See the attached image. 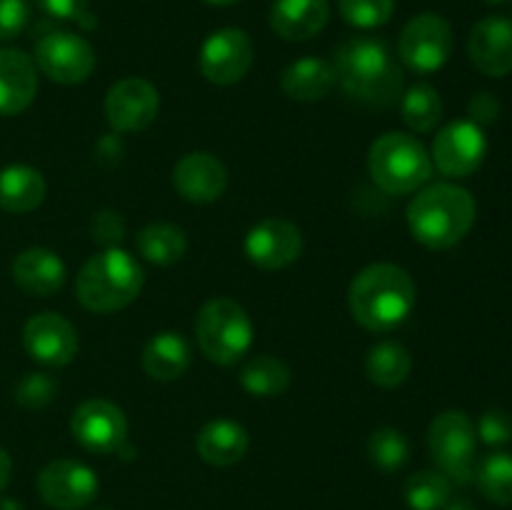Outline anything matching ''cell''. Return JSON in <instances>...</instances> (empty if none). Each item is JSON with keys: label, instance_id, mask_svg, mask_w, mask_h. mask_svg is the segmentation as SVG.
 <instances>
[{"label": "cell", "instance_id": "cell-1", "mask_svg": "<svg viewBox=\"0 0 512 510\" xmlns=\"http://www.w3.org/2000/svg\"><path fill=\"white\" fill-rule=\"evenodd\" d=\"M335 78L350 100L368 108H390L403 98L405 75L388 43L355 35L335 50Z\"/></svg>", "mask_w": 512, "mask_h": 510}, {"label": "cell", "instance_id": "cell-2", "mask_svg": "<svg viewBox=\"0 0 512 510\" xmlns=\"http://www.w3.org/2000/svg\"><path fill=\"white\" fill-rule=\"evenodd\" d=\"M418 288L405 268L373 263L360 270L348 288V308L355 323L370 333H390L413 313Z\"/></svg>", "mask_w": 512, "mask_h": 510}, {"label": "cell", "instance_id": "cell-3", "mask_svg": "<svg viewBox=\"0 0 512 510\" xmlns=\"http://www.w3.org/2000/svg\"><path fill=\"white\" fill-rule=\"evenodd\" d=\"M478 205L470 190L455 183L420 188L408 205V228L420 245L448 250L470 233Z\"/></svg>", "mask_w": 512, "mask_h": 510}, {"label": "cell", "instance_id": "cell-4", "mask_svg": "<svg viewBox=\"0 0 512 510\" xmlns=\"http://www.w3.org/2000/svg\"><path fill=\"white\" fill-rule=\"evenodd\" d=\"M145 273L138 260L120 248H103L85 260L75 278V298L90 313H118L140 295Z\"/></svg>", "mask_w": 512, "mask_h": 510}, {"label": "cell", "instance_id": "cell-5", "mask_svg": "<svg viewBox=\"0 0 512 510\" xmlns=\"http://www.w3.org/2000/svg\"><path fill=\"white\" fill-rule=\"evenodd\" d=\"M368 173L385 195H408L428 183L433 160L415 135L393 130L370 145Z\"/></svg>", "mask_w": 512, "mask_h": 510}, {"label": "cell", "instance_id": "cell-6", "mask_svg": "<svg viewBox=\"0 0 512 510\" xmlns=\"http://www.w3.org/2000/svg\"><path fill=\"white\" fill-rule=\"evenodd\" d=\"M253 320L233 298H210L195 315V343L215 365H235L253 345Z\"/></svg>", "mask_w": 512, "mask_h": 510}, {"label": "cell", "instance_id": "cell-7", "mask_svg": "<svg viewBox=\"0 0 512 510\" xmlns=\"http://www.w3.org/2000/svg\"><path fill=\"white\" fill-rule=\"evenodd\" d=\"M428 450L440 473L455 485L473 483L478 430L465 410H443L428 428Z\"/></svg>", "mask_w": 512, "mask_h": 510}, {"label": "cell", "instance_id": "cell-8", "mask_svg": "<svg viewBox=\"0 0 512 510\" xmlns=\"http://www.w3.org/2000/svg\"><path fill=\"white\" fill-rule=\"evenodd\" d=\"M453 28L438 13H420L405 23L398 38V58L420 75L435 73L453 55Z\"/></svg>", "mask_w": 512, "mask_h": 510}, {"label": "cell", "instance_id": "cell-9", "mask_svg": "<svg viewBox=\"0 0 512 510\" xmlns=\"http://www.w3.org/2000/svg\"><path fill=\"white\" fill-rule=\"evenodd\" d=\"M35 65L53 83L78 85L93 75L95 50L83 35L53 30L35 43Z\"/></svg>", "mask_w": 512, "mask_h": 510}, {"label": "cell", "instance_id": "cell-10", "mask_svg": "<svg viewBox=\"0 0 512 510\" xmlns=\"http://www.w3.org/2000/svg\"><path fill=\"white\" fill-rule=\"evenodd\" d=\"M70 433L88 453L113 455L128 443V418L113 400L90 398L73 410Z\"/></svg>", "mask_w": 512, "mask_h": 510}, {"label": "cell", "instance_id": "cell-11", "mask_svg": "<svg viewBox=\"0 0 512 510\" xmlns=\"http://www.w3.org/2000/svg\"><path fill=\"white\" fill-rule=\"evenodd\" d=\"M253 40L240 28H220L205 38L200 48V73L213 85L240 83L253 68Z\"/></svg>", "mask_w": 512, "mask_h": 510}, {"label": "cell", "instance_id": "cell-12", "mask_svg": "<svg viewBox=\"0 0 512 510\" xmlns=\"http://www.w3.org/2000/svg\"><path fill=\"white\" fill-rule=\"evenodd\" d=\"M488 140L473 120H453L435 135L430 160L445 178H468L483 165Z\"/></svg>", "mask_w": 512, "mask_h": 510}, {"label": "cell", "instance_id": "cell-13", "mask_svg": "<svg viewBox=\"0 0 512 510\" xmlns=\"http://www.w3.org/2000/svg\"><path fill=\"white\" fill-rule=\"evenodd\" d=\"M98 488V475L80 460H53L38 475L40 500L55 510L88 508L98 495Z\"/></svg>", "mask_w": 512, "mask_h": 510}, {"label": "cell", "instance_id": "cell-14", "mask_svg": "<svg viewBox=\"0 0 512 510\" xmlns=\"http://www.w3.org/2000/svg\"><path fill=\"white\" fill-rule=\"evenodd\" d=\"M245 258L260 270H283L303 255V233L293 220L265 218L245 235Z\"/></svg>", "mask_w": 512, "mask_h": 510}, {"label": "cell", "instance_id": "cell-15", "mask_svg": "<svg viewBox=\"0 0 512 510\" xmlns=\"http://www.w3.org/2000/svg\"><path fill=\"white\" fill-rule=\"evenodd\" d=\"M160 110V93L150 80L123 78L105 95V118L115 133L145 130Z\"/></svg>", "mask_w": 512, "mask_h": 510}, {"label": "cell", "instance_id": "cell-16", "mask_svg": "<svg viewBox=\"0 0 512 510\" xmlns=\"http://www.w3.org/2000/svg\"><path fill=\"white\" fill-rule=\"evenodd\" d=\"M23 348L45 368H63L78 355V333L60 313H38L25 323Z\"/></svg>", "mask_w": 512, "mask_h": 510}, {"label": "cell", "instance_id": "cell-17", "mask_svg": "<svg viewBox=\"0 0 512 510\" xmlns=\"http://www.w3.org/2000/svg\"><path fill=\"white\" fill-rule=\"evenodd\" d=\"M173 185L180 198L188 200V203H215V200L223 198L225 188H228V168L213 153L195 150V153L183 155L175 163Z\"/></svg>", "mask_w": 512, "mask_h": 510}, {"label": "cell", "instance_id": "cell-18", "mask_svg": "<svg viewBox=\"0 0 512 510\" xmlns=\"http://www.w3.org/2000/svg\"><path fill=\"white\" fill-rule=\"evenodd\" d=\"M470 63L488 78L512 73V20L488 15L478 20L468 38Z\"/></svg>", "mask_w": 512, "mask_h": 510}, {"label": "cell", "instance_id": "cell-19", "mask_svg": "<svg viewBox=\"0 0 512 510\" xmlns=\"http://www.w3.org/2000/svg\"><path fill=\"white\" fill-rule=\"evenodd\" d=\"M38 95V65L18 48H0V115L10 118L30 108Z\"/></svg>", "mask_w": 512, "mask_h": 510}, {"label": "cell", "instance_id": "cell-20", "mask_svg": "<svg viewBox=\"0 0 512 510\" xmlns=\"http://www.w3.org/2000/svg\"><path fill=\"white\" fill-rule=\"evenodd\" d=\"M13 280L25 295L50 298L65 285V263L48 248H25L13 260Z\"/></svg>", "mask_w": 512, "mask_h": 510}, {"label": "cell", "instance_id": "cell-21", "mask_svg": "<svg viewBox=\"0 0 512 510\" xmlns=\"http://www.w3.org/2000/svg\"><path fill=\"white\" fill-rule=\"evenodd\" d=\"M330 20L328 0H275L270 28L288 43H305L323 33Z\"/></svg>", "mask_w": 512, "mask_h": 510}, {"label": "cell", "instance_id": "cell-22", "mask_svg": "<svg viewBox=\"0 0 512 510\" xmlns=\"http://www.w3.org/2000/svg\"><path fill=\"white\" fill-rule=\"evenodd\" d=\"M250 435L240 423L228 418H215L200 428L195 450L213 468H230L248 455Z\"/></svg>", "mask_w": 512, "mask_h": 510}, {"label": "cell", "instance_id": "cell-23", "mask_svg": "<svg viewBox=\"0 0 512 510\" xmlns=\"http://www.w3.org/2000/svg\"><path fill=\"white\" fill-rule=\"evenodd\" d=\"M338 85L335 68L323 58H300L280 75V88L295 103H318Z\"/></svg>", "mask_w": 512, "mask_h": 510}, {"label": "cell", "instance_id": "cell-24", "mask_svg": "<svg viewBox=\"0 0 512 510\" xmlns=\"http://www.w3.org/2000/svg\"><path fill=\"white\" fill-rule=\"evenodd\" d=\"M143 363L145 375L160 383H173V380L183 378L185 370L190 368V345L175 330H163V333L153 335L143 348Z\"/></svg>", "mask_w": 512, "mask_h": 510}, {"label": "cell", "instance_id": "cell-25", "mask_svg": "<svg viewBox=\"0 0 512 510\" xmlns=\"http://www.w3.org/2000/svg\"><path fill=\"white\" fill-rule=\"evenodd\" d=\"M48 185L40 170L30 165H8L0 170V210L5 213H33L40 208Z\"/></svg>", "mask_w": 512, "mask_h": 510}, {"label": "cell", "instance_id": "cell-26", "mask_svg": "<svg viewBox=\"0 0 512 510\" xmlns=\"http://www.w3.org/2000/svg\"><path fill=\"white\" fill-rule=\"evenodd\" d=\"M410 370H413V355L403 343H395V340L375 343L365 358L368 380L385 390L403 385L410 378Z\"/></svg>", "mask_w": 512, "mask_h": 510}, {"label": "cell", "instance_id": "cell-27", "mask_svg": "<svg viewBox=\"0 0 512 510\" xmlns=\"http://www.w3.org/2000/svg\"><path fill=\"white\" fill-rule=\"evenodd\" d=\"M290 380L293 373L288 363L275 355H255L240 370V385L253 398H280L290 388Z\"/></svg>", "mask_w": 512, "mask_h": 510}, {"label": "cell", "instance_id": "cell-28", "mask_svg": "<svg viewBox=\"0 0 512 510\" xmlns=\"http://www.w3.org/2000/svg\"><path fill=\"white\" fill-rule=\"evenodd\" d=\"M135 245L148 263L165 268V265H175L178 260H183L185 250H188V238H185L183 228L173 223H150L140 230Z\"/></svg>", "mask_w": 512, "mask_h": 510}, {"label": "cell", "instance_id": "cell-29", "mask_svg": "<svg viewBox=\"0 0 512 510\" xmlns=\"http://www.w3.org/2000/svg\"><path fill=\"white\" fill-rule=\"evenodd\" d=\"M445 105L438 90L428 83H418L403 93L400 98V115H403L405 125L415 133H430L435 125L443 120Z\"/></svg>", "mask_w": 512, "mask_h": 510}, {"label": "cell", "instance_id": "cell-30", "mask_svg": "<svg viewBox=\"0 0 512 510\" xmlns=\"http://www.w3.org/2000/svg\"><path fill=\"white\" fill-rule=\"evenodd\" d=\"M473 480L490 503L512 505V453L485 455L475 463Z\"/></svg>", "mask_w": 512, "mask_h": 510}, {"label": "cell", "instance_id": "cell-31", "mask_svg": "<svg viewBox=\"0 0 512 510\" xmlns=\"http://www.w3.org/2000/svg\"><path fill=\"white\" fill-rule=\"evenodd\" d=\"M403 493L413 510H443L453 498V483L440 470H418L405 480Z\"/></svg>", "mask_w": 512, "mask_h": 510}, {"label": "cell", "instance_id": "cell-32", "mask_svg": "<svg viewBox=\"0 0 512 510\" xmlns=\"http://www.w3.org/2000/svg\"><path fill=\"white\" fill-rule=\"evenodd\" d=\"M368 458L383 473H395L410 458L408 438L395 428H378L368 438Z\"/></svg>", "mask_w": 512, "mask_h": 510}, {"label": "cell", "instance_id": "cell-33", "mask_svg": "<svg viewBox=\"0 0 512 510\" xmlns=\"http://www.w3.org/2000/svg\"><path fill=\"white\" fill-rule=\"evenodd\" d=\"M338 10L348 25L358 30L383 28L395 13V0H338Z\"/></svg>", "mask_w": 512, "mask_h": 510}, {"label": "cell", "instance_id": "cell-34", "mask_svg": "<svg viewBox=\"0 0 512 510\" xmlns=\"http://www.w3.org/2000/svg\"><path fill=\"white\" fill-rule=\"evenodd\" d=\"M55 395H58V380L48 373H25L13 388L15 403L28 410L45 408L53 403Z\"/></svg>", "mask_w": 512, "mask_h": 510}, {"label": "cell", "instance_id": "cell-35", "mask_svg": "<svg viewBox=\"0 0 512 510\" xmlns=\"http://www.w3.org/2000/svg\"><path fill=\"white\" fill-rule=\"evenodd\" d=\"M478 430V438L488 445H505L512 440V418L505 410L493 408L485 410L483 418L475 425Z\"/></svg>", "mask_w": 512, "mask_h": 510}, {"label": "cell", "instance_id": "cell-36", "mask_svg": "<svg viewBox=\"0 0 512 510\" xmlns=\"http://www.w3.org/2000/svg\"><path fill=\"white\" fill-rule=\"evenodd\" d=\"M90 233L93 240L103 248H118L125 238V220L120 213L113 210H100L93 215V223H90Z\"/></svg>", "mask_w": 512, "mask_h": 510}, {"label": "cell", "instance_id": "cell-37", "mask_svg": "<svg viewBox=\"0 0 512 510\" xmlns=\"http://www.w3.org/2000/svg\"><path fill=\"white\" fill-rule=\"evenodd\" d=\"M30 20V0H0V43L18 38Z\"/></svg>", "mask_w": 512, "mask_h": 510}, {"label": "cell", "instance_id": "cell-38", "mask_svg": "<svg viewBox=\"0 0 512 510\" xmlns=\"http://www.w3.org/2000/svg\"><path fill=\"white\" fill-rule=\"evenodd\" d=\"M45 15L55 20H75L78 23L88 13L90 0H35Z\"/></svg>", "mask_w": 512, "mask_h": 510}, {"label": "cell", "instance_id": "cell-39", "mask_svg": "<svg viewBox=\"0 0 512 510\" xmlns=\"http://www.w3.org/2000/svg\"><path fill=\"white\" fill-rule=\"evenodd\" d=\"M468 113H470V120H473L475 125H488V123H495L500 115V100L495 98L493 93H478L473 95V100L468 103Z\"/></svg>", "mask_w": 512, "mask_h": 510}, {"label": "cell", "instance_id": "cell-40", "mask_svg": "<svg viewBox=\"0 0 512 510\" xmlns=\"http://www.w3.org/2000/svg\"><path fill=\"white\" fill-rule=\"evenodd\" d=\"M10 475H13V460H10L8 450L0 448V495H3L5 488H8Z\"/></svg>", "mask_w": 512, "mask_h": 510}, {"label": "cell", "instance_id": "cell-41", "mask_svg": "<svg viewBox=\"0 0 512 510\" xmlns=\"http://www.w3.org/2000/svg\"><path fill=\"white\" fill-rule=\"evenodd\" d=\"M443 510H478L468 498H450Z\"/></svg>", "mask_w": 512, "mask_h": 510}, {"label": "cell", "instance_id": "cell-42", "mask_svg": "<svg viewBox=\"0 0 512 510\" xmlns=\"http://www.w3.org/2000/svg\"><path fill=\"white\" fill-rule=\"evenodd\" d=\"M0 510H23L18 500H0Z\"/></svg>", "mask_w": 512, "mask_h": 510}, {"label": "cell", "instance_id": "cell-43", "mask_svg": "<svg viewBox=\"0 0 512 510\" xmlns=\"http://www.w3.org/2000/svg\"><path fill=\"white\" fill-rule=\"evenodd\" d=\"M208 5H215V8H228V5L240 3V0H205Z\"/></svg>", "mask_w": 512, "mask_h": 510}, {"label": "cell", "instance_id": "cell-44", "mask_svg": "<svg viewBox=\"0 0 512 510\" xmlns=\"http://www.w3.org/2000/svg\"><path fill=\"white\" fill-rule=\"evenodd\" d=\"M488 3H505V0H488Z\"/></svg>", "mask_w": 512, "mask_h": 510}]
</instances>
